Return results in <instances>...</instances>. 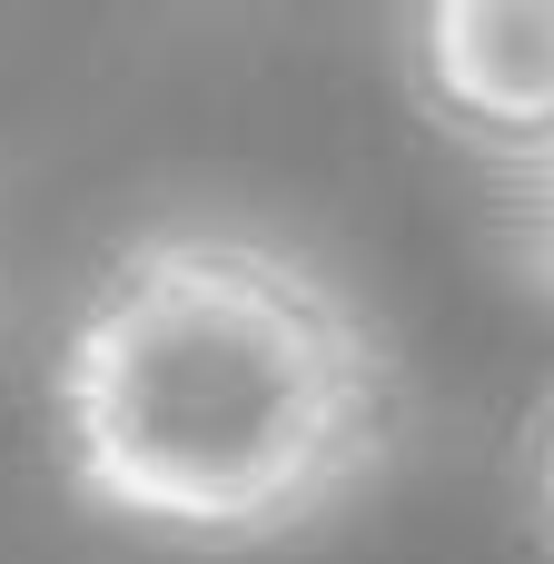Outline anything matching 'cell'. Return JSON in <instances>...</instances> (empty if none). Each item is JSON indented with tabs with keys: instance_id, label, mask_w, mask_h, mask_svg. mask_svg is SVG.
Segmentation results:
<instances>
[{
	"instance_id": "cell-1",
	"label": "cell",
	"mask_w": 554,
	"mask_h": 564,
	"mask_svg": "<svg viewBox=\"0 0 554 564\" xmlns=\"http://www.w3.org/2000/svg\"><path fill=\"white\" fill-rule=\"evenodd\" d=\"M416 377L367 288L248 208H159L79 278L40 436L59 496L159 555H278L387 486Z\"/></svg>"
},
{
	"instance_id": "cell-2",
	"label": "cell",
	"mask_w": 554,
	"mask_h": 564,
	"mask_svg": "<svg viewBox=\"0 0 554 564\" xmlns=\"http://www.w3.org/2000/svg\"><path fill=\"white\" fill-rule=\"evenodd\" d=\"M387 50L416 119L476 169L554 139V0H416L387 20Z\"/></svg>"
},
{
	"instance_id": "cell-3",
	"label": "cell",
	"mask_w": 554,
	"mask_h": 564,
	"mask_svg": "<svg viewBox=\"0 0 554 564\" xmlns=\"http://www.w3.org/2000/svg\"><path fill=\"white\" fill-rule=\"evenodd\" d=\"M486 228H496V258L554 307V139L486 169Z\"/></svg>"
},
{
	"instance_id": "cell-4",
	"label": "cell",
	"mask_w": 554,
	"mask_h": 564,
	"mask_svg": "<svg viewBox=\"0 0 554 564\" xmlns=\"http://www.w3.org/2000/svg\"><path fill=\"white\" fill-rule=\"evenodd\" d=\"M515 506H525L535 545L554 555V377L535 387V406H525V426H515Z\"/></svg>"
},
{
	"instance_id": "cell-5",
	"label": "cell",
	"mask_w": 554,
	"mask_h": 564,
	"mask_svg": "<svg viewBox=\"0 0 554 564\" xmlns=\"http://www.w3.org/2000/svg\"><path fill=\"white\" fill-rule=\"evenodd\" d=\"M0 317H10V278H0Z\"/></svg>"
}]
</instances>
